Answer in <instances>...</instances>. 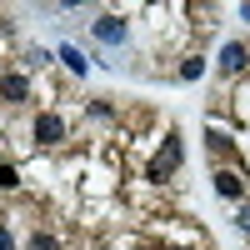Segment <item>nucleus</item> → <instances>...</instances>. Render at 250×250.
I'll return each instance as SVG.
<instances>
[{"mask_svg":"<svg viewBox=\"0 0 250 250\" xmlns=\"http://www.w3.org/2000/svg\"><path fill=\"white\" fill-rule=\"evenodd\" d=\"M30 140L40 145V150H55L60 140H70V125H65V115H60V110H40V115L30 120Z\"/></svg>","mask_w":250,"mask_h":250,"instance_id":"1","label":"nucleus"},{"mask_svg":"<svg viewBox=\"0 0 250 250\" xmlns=\"http://www.w3.org/2000/svg\"><path fill=\"white\" fill-rule=\"evenodd\" d=\"M180 160H185V145H180V135H165V145H160V155L145 165V175H150L155 185H165L175 170H180Z\"/></svg>","mask_w":250,"mask_h":250,"instance_id":"2","label":"nucleus"},{"mask_svg":"<svg viewBox=\"0 0 250 250\" xmlns=\"http://www.w3.org/2000/svg\"><path fill=\"white\" fill-rule=\"evenodd\" d=\"M90 35L100 40V45H125V40H130V20H125V15H95L90 20Z\"/></svg>","mask_w":250,"mask_h":250,"instance_id":"3","label":"nucleus"},{"mask_svg":"<svg viewBox=\"0 0 250 250\" xmlns=\"http://www.w3.org/2000/svg\"><path fill=\"white\" fill-rule=\"evenodd\" d=\"M210 185H215V195H220V200L245 205V175L235 170V165H215V170H210Z\"/></svg>","mask_w":250,"mask_h":250,"instance_id":"4","label":"nucleus"},{"mask_svg":"<svg viewBox=\"0 0 250 250\" xmlns=\"http://www.w3.org/2000/svg\"><path fill=\"white\" fill-rule=\"evenodd\" d=\"M215 65H220V75H245L250 70V40H225Z\"/></svg>","mask_w":250,"mask_h":250,"instance_id":"5","label":"nucleus"},{"mask_svg":"<svg viewBox=\"0 0 250 250\" xmlns=\"http://www.w3.org/2000/svg\"><path fill=\"white\" fill-rule=\"evenodd\" d=\"M0 100H5V105H25L30 100V75L25 70H5L0 75Z\"/></svg>","mask_w":250,"mask_h":250,"instance_id":"6","label":"nucleus"},{"mask_svg":"<svg viewBox=\"0 0 250 250\" xmlns=\"http://www.w3.org/2000/svg\"><path fill=\"white\" fill-rule=\"evenodd\" d=\"M60 60H65V70H70V75H85V70H90V60L80 55L75 45H60Z\"/></svg>","mask_w":250,"mask_h":250,"instance_id":"7","label":"nucleus"},{"mask_svg":"<svg viewBox=\"0 0 250 250\" xmlns=\"http://www.w3.org/2000/svg\"><path fill=\"white\" fill-rule=\"evenodd\" d=\"M205 145H210L215 165H220V155H230V135H225V130H215V125H210V130H205Z\"/></svg>","mask_w":250,"mask_h":250,"instance_id":"8","label":"nucleus"},{"mask_svg":"<svg viewBox=\"0 0 250 250\" xmlns=\"http://www.w3.org/2000/svg\"><path fill=\"white\" fill-rule=\"evenodd\" d=\"M25 250H60V235H50V230H30Z\"/></svg>","mask_w":250,"mask_h":250,"instance_id":"9","label":"nucleus"},{"mask_svg":"<svg viewBox=\"0 0 250 250\" xmlns=\"http://www.w3.org/2000/svg\"><path fill=\"white\" fill-rule=\"evenodd\" d=\"M200 75H205V60H200V55L180 60V80H200Z\"/></svg>","mask_w":250,"mask_h":250,"instance_id":"10","label":"nucleus"},{"mask_svg":"<svg viewBox=\"0 0 250 250\" xmlns=\"http://www.w3.org/2000/svg\"><path fill=\"white\" fill-rule=\"evenodd\" d=\"M85 110H90V120H110V115H115V105H110V100H90Z\"/></svg>","mask_w":250,"mask_h":250,"instance_id":"11","label":"nucleus"},{"mask_svg":"<svg viewBox=\"0 0 250 250\" xmlns=\"http://www.w3.org/2000/svg\"><path fill=\"white\" fill-rule=\"evenodd\" d=\"M15 185H20V175H15V165H5V160H0V190H15Z\"/></svg>","mask_w":250,"mask_h":250,"instance_id":"12","label":"nucleus"},{"mask_svg":"<svg viewBox=\"0 0 250 250\" xmlns=\"http://www.w3.org/2000/svg\"><path fill=\"white\" fill-rule=\"evenodd\" d=\"M235 230H240V235H250V200L235 210Z\"/></svg>","mask_w":250,"mask_h":250,"instance_id":"13","label":"nucleus"},{"mask_svg":"<svg viewBox=\"0 0 250 250\" xmlns=\"http://www.w3.org/2000/svg\"><path fill=\"white\" fill-rule=\"evenodd\" d=\"M0 250H20V245H15V235H10V225H5V220H0Z\"/></svg>","mask_w":250,"mask_h":250,"instance_id":"14","label":"nucleus"}]
</instances>
